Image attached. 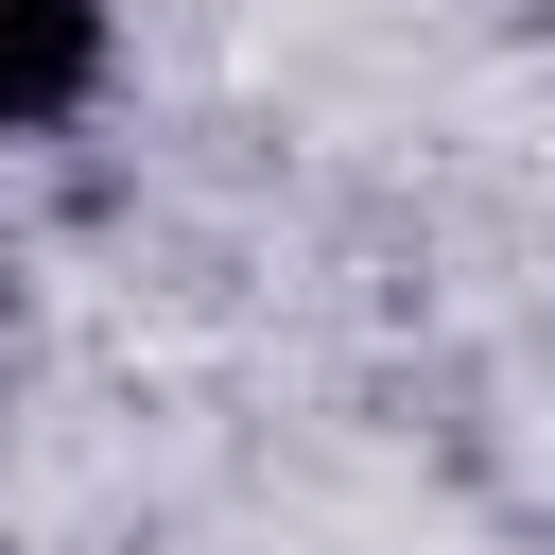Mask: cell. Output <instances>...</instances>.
<instances>
[{"instance_id":"cell-1","label":"cell","mask_w":555,"mask_h":555,"mask_svg":"<svg viewBox=\"0 0 555 555\" xmlns=\"http://www.w3.org/2000/svg\"><path fill=\"white\" fill-rule=\"evenodd\" d=\"M104 87V0H0V139L69 121Z\"/></svg>"}]
</instances>
